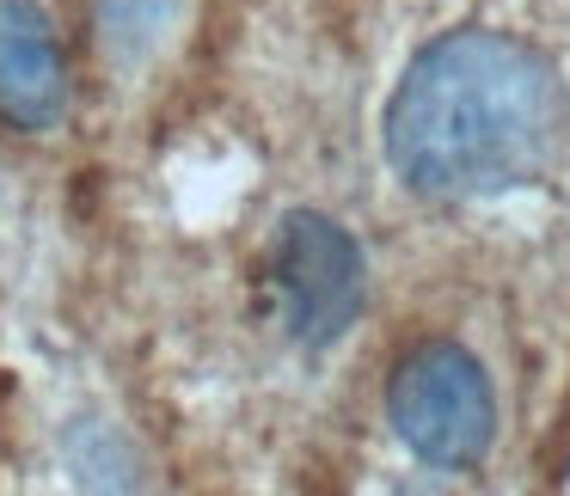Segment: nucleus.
<instances>
[{
	"mask_svg": "<svg viewBox=\"0 0 570 496\" xmlns=\"http://www.w3.org/2000/svg\"><path fill=\"white\" fill-rule=\"evenodd\" d=\"M68 105V68L31 0H0V123L50 129Z\"/></svg>",
	"mask_w": 570,
	"mask_h": 496,
	"instance_id": "obj_4",
	"label": "nucleus"
},
{
	"mask_svg": "<svg viewBox=\"0 0 570 496\" xmlns=\"http://www.w3.org/2000/svg\"><path fill=\"white\" fill-rule=\"evenodd\" d=\"M393 423L417 459L472 466L491 447V423H497L484 368L454 344H430L417 356H405V368L393 374Z\"/></svg>",
	"mask_w": 570,
	"mask_h": 496,
	"instance_id": "obj_2",
	"label": "nucleus"
},
{
	"mask_svg": "<svg viewBox=\"0 0 570 496\" xmlns=\"http://www.w3.org/2000/svg\"><path fill=\"white\" fill-rule=\"evenodd\" d=\"M564 99L528 43L497 31H454L430 43L399 80L386 111V153L423 197H497L552 160Z\"/></svg>",
	"mask_w": 570,
	"mask_h": 496,
	"instance_id": "obj_1",
	"label": "nucleus"
},
{
	"mask_svg": "<svg viewBox=\"0 0 570 496\" xmlns=\"http://www.w3.org/2000/svg\"><path fill=\"white\" fill-rule=\"evenodd\" d=\"M173 7L178 0H99V31L124 62H136V56H148L160 43Z\"/></svg>",
	"mask_w": 570,
	"mask_h": 496,
	"instance_id": "obj_5",
	"label": "nucleus"
},
{
	"mask_svg": "<svg viewBox=\"0 0 570 496\" xmlns=\"http://www.w3.org/2000/svg\"><path fill=\"white\" fill-rule=\"evenodd\" d=\"M276 295L307 349L337 344L362 313V251L325 215H288L276 234Z\"/></svg>",
	"mask_w": 570,
	"mask_h": 496,
	"instance_id": "obj_3",
	"label": "nucleus"
}]
</instances>
